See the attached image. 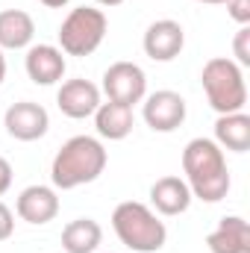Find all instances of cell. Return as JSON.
I'll list each match as a JSON object with an SVG mask.
<instances>
[{"label":"cell","instance_id":"obj_1","mask_svg":"<svg viewBox=\"0 0 250 253\" xmlns=\"http://www.w3.org/2000/svg\"><path fill=\"white\" fill-rule=\"evenodd\" d=\"M183 174L191 189V197H200L203 203H218L230 191V168L224 147L215 144V138H191L183 150Z\"/></svg>","mask_w":250,"mask_h":253},{"label":"cell","instance_id":"obj_2","mask_svg":"<svg viewBox=\"0 0 250 253\" xmlns=\"http://www.w3.org/2000/svg\"><path fill=\"white\" fill-rule=\"evenodd\" d=\"M106 162H109V153L100 144V138H94V135L68 138L59 147V153L53 156V165H50L53 189L71 191L85 186V183H94L106 171Z\"/></svg>","mask_w":250,"mask_h":253},{"label":"cell","instance_id":"obj_3","mask_svg":"<svg viewBox=\"0 0 250 253\" xmlns=\"http://www.w3.org/2000/svg\"><path fill=\"white\" fill-rule=\"evenodd\" d=\"M112 230L121 239V245L132 253H156L168 242V230L159 221V215L138 200H124L115 206Z\"/></svg>","mask_w":250,"mask_h":253},{"label":"cell","instance_id":"obj_4","mask_svg":"<svg viewBox=\"0 0 250 253\" xmlns=\"http://www.w3.org/2000/svg\"><path fill=\"white\" fill-rule=\"evenodd\" d=\"M200 83L206 91L209 106L218 115H230V112H245L248 103V85H245V71L242 65H236L227 56H215L203 65L200 71Z\"/></svg>","mask_w":250,"mask_h":253},{"label":"cell","instance_id":"obj_5","mask_svg":"<svg viewBox=\"0 0 250 253\" xmlns=\"http://www.w3.org/2000/svg\"><path fill=\"white\" fill-rule=\"evenodd\" d=\"M106 30H109V21L103 9L77 6L65 15L59 27V50L65 56H91L103 44Z\"/></svg>","mask_w":250,"mask_h":253},{"label":"cell","instance_id":"obj_6","mask_svg":"<svg viewBox=\"0 0 250 253\" xmlns=\"http://www.w3.org/2000/svg\"><path fill=\"white\" fill-rule=\"evenodd\" d=\"M103 94L115 103L135 106L147 94V77L141 65L135 62H115L103 71Z\"/></svg>","mask_w":250,"mask_h":253},{"label":"cell","instance_id":"obj_7","mask_svg":"<svg viewBox=\"0 0 250 253\" xmlns=\"http://www.w3.org/2000/svg\"><path fill=\"white\" fill-rule=\"evenodd\" d=\"M144 124L150 126L153 132H174L177 126H183L188 109H186V97L180 91L162 88L153 94H144Z\"/></svg>","mask_w":250,"mask_h":253},{"label":"cell","instance_id":"obj_8","mask_svg":"<svg viewBox=\"0 0 250 253\" xmlns=\"http://www.w3.org/2000/svg\"><path fill=\"white\" fill-rule=\"evenodd\" d=\"M3 126L12 138L18 141H39L47 126H50V115L42 103H33V100H21V103H12L3 115Z\"/></svg>","mask_w":250,"mask_h":253},{"label":"cell","instance_id":"obj_9","mask_svg":"<svg viewBox=\"0 0 250 253\" xmlns=\"http://www.w3.org/2000/svg\"><path fill=\"white\" fill-rule=\"evenodd\" d=\"M141 47L144 53L153 59V62H171L183 53L186 47V30L171 21V18H162V21H153L147 30H144V39H141Z\"/></svg>","mask_w":250,"mask_h":253},{"label":"cell","instance_id":"obj_10","mask_svg":"<svg viewBox=\"0 0 250 253\" xmlns=\"http://www.w3.org/2000/svg\"><path fill=\"white\" fill-rule=\"evenodd\" d=\"M15 212L21 221H27L33 227L50 224L59 215V194L50 186H27L15 200Z\"/></svg>","mask_w":250,"mask_h":253},{"label":"cell","instance_id":"obj_11","mask_svg":"<svg viewBox=\"0 0 250 253\" xmlns=\"http://www.w3.org/2000/svg\"><path fill=\"white\" fill-rule=\"evenodd\" d=\"M56 103H59L62 115L74 118V121L91 118L100 106V88L91 80H68L56 91Z\"/></svg>","mask_w":250,"mask_h":253},{"label":"cell","instance_id":"obj_12","mask_svg":"<svg viewBox=\"0 0 250 253\" xmlns=\"http://www.w3.org/2000/svg\"><path fill=\"white\" fill-rule=\"evenodd\" d=\"M27 77L36 83V85H53V83H62L65 77V53L53 44H33L27 50Z\"/></svg>","mask_w":250,"mask_h":253},{"label":"cell","instance_id":"obj_13","mask_svg":"<svg viewBox=\"0 0 250 253\" xmlns=\"http://www.w3.org/2000/svg\"><path fill=\"white\" fill-rule=\"evenodd\" d=\"M206 248L212 253H250V227L242 215H227L206 236Z\"/></svg>","mask_w":250,"mask_h":253},{"label":"cell","instance_id":"obj_14","mask_svg":"<svg viewBox=\"0 0 250 253\" xmlns=\"http://www.w3.org/2000/svg\"><path fill=\"white\" fill-rule=\"evenodd\" d=\"M150 203L159 215H183L191 206V189L183 177H159L150 186Z\"/></svg>","mask_w":250,"mask_h":253},{"label":"cell","instance_id":"obj_15","mask_svg":"<svg viewBox=\"0 0 250 253\" xmlns=\"http://www.w3.org/2000/svg\"><path fill=\"white\" fill-rule=\"evenodd\" d=\"M132 106H124V103H115V100H106L97 106L94 112V126H97V135L109 138V141H121L132 132Z\"/></svg>","mask_w":250,"mask_h":253},{"label":"cell","instance_id":"obj_16","mask_svg":"<svg viewBox=\"0 0 250 253\" xmlns=\"http://www.w3.org/2000/svg\"><path fill=\"white\" fill-rule=\"evenodd\" d=\"M36 36V24L21 9H3L0 12V50H24L30 47Z\"/></svg>","mask_w":250,"mask_h":253},{"label":"cell","instance_id":"obj_17","mask_svg":"<svg viewBox=\"0 0 250 253\" xmlns=\"http://www.w3.org/2000/svg\"><path fill=\"white\" fill-rule=\"evenodd\" d=\"M215 144L227 147L233 153H248L250 150V115H245V112L218 115V121H215Z\"/></svg>","mask_w":250,"mask_h":253},{"label":"cell","instance_id":"obj_18","mask_svg":"<svg viewBox=\"0 0 250 253\" xmlns=\"http://www.w3.org/2000/svg\"><path fill=\"white\" fill-rule=\"evenodd\" d=\"M103 242V230L94 218H74L62 230L65 253H94Z\"/></svg>","mask_w":250,"mask_h":253},{"label":"cell","instance_id":"obj_19","mask_svg":"<svg viewBox=\"0 0 250 253\" xmlns=\"http://www.w3.org/2000/svg\"><path fill=\"white\" fill-rule=\"evenodd\" d=\"M233 53H236V59H233L236 65H242V68L250 65V27H242V30L236 33V39H233Z\"/></svg>","mask_w":250,"mask_h":253},{"label":"cell","instance_id":"obj_20","mask_svg":"<svg viewBox=\"0 0 250 253\" xmlns=\"http://www.w3.org/2000/svg\"><path fill=\"white\" fill-rule=\"evenodd\" d=\"M227 12L239 27L250 24V0H227Z\"/></svg>","mask_w":250,"mask_h":253},{"label":"cell","instance_id":"obj_21","mask_svg":"<svg viewBox=\"0 0 250 253\" xmlns=\"http://www.w3.org/2000/svg\"><path fill=\"white\" fill-rule=\"evenodd\" d=\"M12 233H15V215H12V209L0 200V242H6Z\"/></svg>","mask_w":250,"mask_h":253},{"label":"cell","instance_id":"obj_22","mask_svg":"<svg viewBox=\"0 0 250 253\" xmlns=\"http://www.w3.org/2000/svg\"><path fill=\"white\" fill-rule=\"evenodd\" d=\"M9 189H12V165H9V159L0 156V197Z\"/></svg>","mask_w":250,"mask_h":253},{"label":"cell","instance_id":"obj_23","mask_svg":"<svg viewBox=\"0 0 250 253\" xmlns=\"http://www.w3.org/2000/svg\"><path fill=\"white\" fill-rule=\"evenodd\" d=\"M39 3H44L47 9H62L65 3H71V0H39Z\"/></svg>","mask_w":250,"mask_h":253},{"label":"cell","instance_id":"obj_24","mask_svg":"<svg viewBox=\"0 0 250 253\" xmlns=\"http://www.w3.org/2000/svg\"><path fill=\"white\" fill-rule=\"evenodd\" d=\"M6 80V56H3V50H0V83Z\"/></svg>","mask_w":250,"mask_h":253},{"label":"cell","instance_id":"obj_25","mask_svg":"<svg viewBox=\"0 0 250 253\" xmlns=\"http://www.w3.org/2000/svg\"><path fill=\"white\" fill-rule=\"evenodd\" d=\"M97 3H100V6H121L124 0H97Z\"/></svg>","mask_w":250,"mask_h":253},{"label":"cell","instance_id":"obj_26","mask_svg":"<svg viewBox=\"0 0 250 253\" xmlns=\"http://www.w3.org/2000/svg\"><path fill=\"white\" fill-rule=\"evenodd\" d=\"M197 3H212L215 6V3H227V0H197Z\"/></svg>","mask_w":250,"mask_h":253}]
</instances>
